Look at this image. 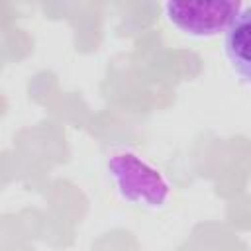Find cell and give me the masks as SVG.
Listing matches in <instances>:
<instances>
[{
    "label": "cell",
    "instance_id": "cell-1",
    "mask_svg": "<svg viewBox=\"0 0 251 251\" xmlns=\"http://www.w3.org/2000/svg\"><path fill=\"white\" fill-rule=\"evenodd\" d=\"M106 173L118 196L131 206L161 210L173 196L169 176L137 149H114L106 159Z\"/></svg>",
    "mask_w": 251,
    "mask_h": 251
},
{
    "label": "cell",
    "instance_id": "cell-2",
    "mask_svg": "<svg viewBox=\"0 0 251 251\" xmlns=\"http://www.w3.org/2000/svg\"><path fill=\"white\" fill-rule=\"evenodd\" d=\"M243 4L235 0H169L163 4L167 20L190 37L226 33Z\"/></svg>",
    "mask_w": 251,
    "mask_h": 251
},
{
    "label": "cell",
    "instance_id": "cell-3",
    "mask_svg": "<svg viewBox=\"0 0 251 251\" xmlns=\"http://www.w3.org/2000/svg\"><path fill=\"white\" fill-rule=\"evenodd\" d=\"M224 51L233 75L251 86V2L243 4L227 25Z\"/></svg>",
    "mask_w": 251,
    "mask_h": 251
}]
</instances>
